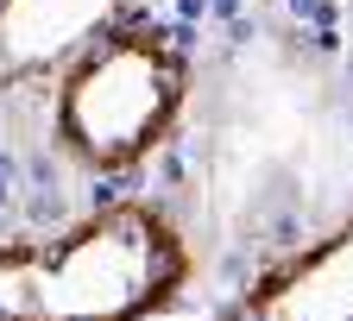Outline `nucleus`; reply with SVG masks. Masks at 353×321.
<instances>
[{"label":"nucleus","mask_w":353,"mask_h":321,"mask_svg":"<svg viewBox=\"0 0 353 321\" xmlns=\"http://www.w3.org/2000/svg\"><path fill=\"white\" fill-rule=\"evenodd\" d=\"M190 278V246L145 202H114L82 227L0 246V321H145Z\"/></svg>","instance_id":"obj_1"},{"label":"nucleus","mask_w":353,"mask_h":321,"mask_svg":"<svg viewBox=\"0 0 353 321\" xmlns=\"http://www.w3.org/2000/svg\"><path fill=\"white\" fill-rule=\"evenodd\" d=\"M183 107V51L152 25H114L57 76V132L63 145L95 164H139Z\"/></svg>","instance_id":"obj_2"},{"label":"nucleus","mask_w":353,"mask_h":321,"mask_svg":"<svg viewBox=\"0 0 353 321\" xmlns=\"http://www.w3.org/2000/svg\"><path fill=\"white\" fill-rule=\"evenodd\" d=\"M132 0H0V88L63 76Z\"/></svg>","instance_id":"obj_3"},{"label":"nucleus","mask_w":353,"mask_h":321,"mask_svg":"<svg viewBox=\"0 0 353 321\" xmlns=\"http://www.w3.org/2000/svg\"><path fill=\"white\" fill-rule=\"evenodd\" d=\"M228 321H353V214L322 246L278 265Z\"/></svg>","instance_id":"obj_4"}]
</instances>
